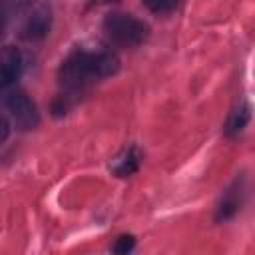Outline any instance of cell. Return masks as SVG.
Returning a JSON list of instances; mask_svg holds the SVG:
<instances>
[{
  "mask_svg": "<svg viewBox=\"0 0 255 255\" xmlns=\"http://www.w3.org/2000/svg\"><path fill=\"white\" fill-rule=\"evenodd\" d=\"M241 205V187H231L229 191H225L219 207H217V219H229L235 215V211Z\"/></svg>",
  "mask_w": 255,
  "mask_h": 255,
  "instance_id": "52a82bcc",
  "label": "cell"
},
{
  "mask_svg": "<svg viewBox=\"0 0 255 255\" xmlns=\"http://www.w3.org/2000/svg\"><path fill=\"white\" fill-rule=\"evenodd\" d=\"M133 245H135L133 235H122V237L116 239V243H114L112 249H114V253H128V251L133 249Z\"/></svg>",
  "mask_w": 255,
  "mask_h": 255,
  "instance_id": "30bf717a",
  "label": "cell"
},
{
  "mask_svg": "<svg viewBox=\"0 0 255 255\" xmlns=\"http://www.w3.org/2000/svg\"><path fill=\"white\" fill-rule=\"evenodd\" d=\"M6 22H8V12H6V8H4V6H0V36L4 34Z\"/></svg>",
  "mask_w": 255,
  "mask_h": 255,
  "instance_id": "7c38bea8",
  "label": "cell"
},
{
  "mask_svg": "<svg viewBox=\"0 0 255 255\" xmlns=\"http://www.w3.org/2000/svg\"><path fill=\"white\" fill-rule=\"evenodd\" d=\"M8 135H10V126H8L6 118L0 116V143H4L8 139Z\"/></svg>",
  "mask_w": 255,
  "mask_h": 255,
  "instance_id": "8fae6325",
  "label": "cell"
},
{
  "mask_svg": "<svg viewBox=\"0 0 255 255\" xmlns=\"http://www.w3.org/2000/svg\"><path fill=\"white\" fill-rule=\"evenodd\" d=\"M139 163H141V151H139L135 145H129V147L122 149V151L114 157V161H112L110 167H112V171H114L116 175L128 177V175H131V173L137 171Z\"/></svg>",
  "mask_w": 255,
  "mask_h": 255,
  "instance_id": "8992f818",
  "label": "cell"
},
{
  "mask_svg": "<svg viewBox=\"0 0 255 255\" xmlns=\"http://www.w3.org/2000/svg\"><path fill=\"white\" fill-rule=\"evenodd\" d=\"M6 110L10 112V118L14 122V126L22 131H30L38 126L40 116H38V108L36 104L30 100V96L22 90H10L4 98Z\"/></svg>",
  "mask_w": 255,
  "mask_h": 255,
  "instance_id": "3957f363",
  "label": "cell"
},
{
  "mask_svg": "<svg viewBox=\"0 0 255 255\" xmlns=\"http://www.w3.org/2000/svg\"><path fill=\"white\" fill-rule=\"evenodd\" d=\"M22 54L16 46L0 48V90H10L22 74Z\"/></svg>",
  "mask_w": 255,
  "mask_h": 255,
  "instance_id": "277c9868",
  "label": "cell"
},
{
  "mask_svg": "<svg viewBox=\"0 0 255 255\" xmlns=\"http://www.w3.org/2000/svg\"><path fill=\"white\" fill-rule=\"evenodd\" d=\"M249 118H251V112H249V104H241V106H237L233 112H231V116H229V120H227V126H225V133L227 135H237L245 126H247V122H249Z\"/></svg>",
  "mask_w": 255,
  "mask_h": 255,
  "instance_id": "ba28073f",
  "label": "cell"
},
{
  "mask_svg": "<svg viewBox=\"0 0 255 255\" xmlns=\"http://www.w3.org/2000/svg\"><path fill=\"white\" fill-rule=\"evenodd\" d=\"M50 24H52V14H50V8L46 4H38L32 14L28 16L24 28H22V38L24 40H30V42H36V40H42L48 30H50Z\"/></svg>",
  "mask_w": 255,
  "mask_h": 255,
  "instance_id": "5b68a950",
  "label": "cell"
},
{
  "mask_svg": "<svg viewBox=\"0 0 255 255\" xmlns=\"http://www.w3.org/2000/svg\"><path fill=\"white\" fill-rule=\"evenodd\" d=\"M143 4L155 14H165V12H171L179 4V0H143Z\"/></svg>",
  "mask_w": 255,
  "mask_h": 255,
  "instance_id": "9c48e42d",
  "label": "cell"
},
{
  "mask_svg": "<svg viewBox=\"0 0 255 255\" xmlns=\"http://www.w3.org/2000/svg\"><path fill=\"white\" fill-rule=\"evenodd\" d=\"M118 70L120 58L112 50H78L64 62L60 82L68 94H78L88 82L114 76Z\"/></svg>",
  "mask_w": 255,
  "mask_h": 255,
  "instance_id": "6da1fadb",
  "label": "cell"
},
{
  "mask_svg": "<svg viewBox=\"0 0 255 255\" xmlns=\"http://www.w3.org/2000/svg\"><path fill=\"white\" fill-rule=\"evenodd\" d=\"M104 32L108 36V40L116 46L122 48H137L139 44L145 42L149 28L145 22H141L139 18L131 16V14H124V12H114L108 14L104 20Z\"/></svg>",
  "mask_w": 255,
  "mask_h": 255,
  "instance_id": "7a4b0ae2",
  "label": "cell"
}]
</instances>
